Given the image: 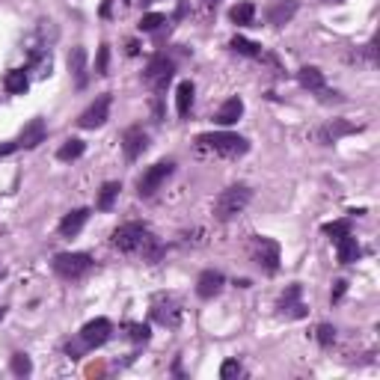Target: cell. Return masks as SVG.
<instances>
[{
  "label": "cell",
  "mask_w": 380,
  "mask_h": 380,
  "mask_svg": "<svg viewBox=\"0 0 380 380\" xmlns=\"http://www.w3.org/2000/svg\"><path fill=\"white\" fill-rule=\"evenodd\" d=\"M110 102H113V98H110L107 93L104 95H98L93 104H89L84 113H81V119H77V125L81 128H86V131H93V128H102L104 122H107V116H110Z\"/></svg>",
  "instance_id": "obj_9"
},
{
  "label": "cell",
  "mask_w": 380,
  "mask_h": 380,
  "mask_svg": "<svg viewBox=\"0 0 380 380\" xmlns=\"http://www.w3.org/2000/svg\"><path fill=\"white\" fill-rule=\"evenodd\" d=\"M348 232H351V223L348 220H336V223H327V226H324V235H330L333 241L342 238V235H348Z\"/></svg>",
  "instance_id": "obj_31"
},
{
  "label": "cell",
  "mask_w": 380,
  "mask_h": 380,
  "mask_svg": "<svg viewBox=\"0 0 380 380\" xmlns=\"http://www.w3.org/2000/svg\"><path fill=\"white\" fill-rule=\"evenodd\" d=\"M3 86H6V93H9V95H24V93H27V86H30V77H27L24 69H13V72H6Z\"/></svg>",
  "instance_id": "obj_22"
},
{
  "label": "cell",
  "mask_w": 380,
  "mask_h": 380,
  "mask_svg": "<svg viewBox=\"0 0 380 380\" xmlns=\"http://www.w3.org/2000/svg\"><path fill=\"white\" fill-rule=\"evenodd\" d=\"M229 18L235 21L238 27H250L255 21V3H250V0H244V3H235L229 9Z\"/></svg>",
  "instance_id": "obj_24"
},
{
  "label": "cell",
  "mask_w": 380,
  "mask_h": 380,
  "mask_svg": "<svg viewBox=\"0 0 380 380\" xmlns=\"http://www.w3.org/2000/svg\"><path fill=\"white\" fill-rule=\"evenodd\" d=\"M42 140H45V122L33 119V122H27V128L21 131V137L15 140V146L18 149H36Z\"/></svg>",
  "instance_id": "obj_15"
},
{
  "label": "cell",
  "mask_w": 380,
  "mask_h": 380,
  "mask_svg": "<svg viewBox=\"0 0 380 380\" xmlns=\"http://www.w3.org/2000/svg\"><path fill=\"white\" fill-rule=\"evenodd\" d=\"M84 152H86V143H84V140H74V137H72V140H65L63 146L57 149V158H60L63 164H69V161H77V158H81Z\"/></svg>",
  "instance_id": "obj_26"
},
{
  "label": "cell",
  "mask_w": 380,
  "mask_h": 380,
  "mask_svg": "<svg viewBox=\"0 0 380 380\" xmlns=\"http://www.w3.org/2000/svg\"><path fill=\"white\" fill-rule=\"evenodd\" d=\"M128 336L134 339V342H149V336H152V330H149V324H128Z\"/></svg>",
  "instance_id": "obj_33"
},
{
  "label": "cell",
  "mask_w": 380,
  "mask_h": 380,
  "mask_svg": "<svg viewBox=\"0 0 380 380\" xmlns=\"http://www.w3.org/2000/svg\"><path fill=\"white\" fill-rule=\"evenodd\" d=\"M193 84L190 81H182L175 89V110H178V116H187L190 113V107H193Z\"/></svg>",
  "instance_id": "obj_23"
},
{
  "label": "cell",
  "mask_w": 380,
  "mask_h": 380,
  "mask_svg": "<svg viewBox=\"0 0 380 380\" xmlns=\"http://www.w3.org/2000/svg\"><path fill=\"white\" fill-rule=\"evenodd\" d=\"M336 255H339V264H354L363 255L360 244H356V238H354L351 232L342 235V238H336Z\"/></svg>",
  "instance_id": "obj_16"
},
{
  "label": "cell",
  "mask_w": 380,
  "mask_h": 380,
  "mask_svg": "<svg viewBox=\"0 0 380 380\" xmlns=\"http://www.w3.org/2000/svg\"><path fill=\"white\" fill-rule=\"evenodd\" d=\"M241 374H244V365L238 360H226L220 365V377L223 380H232V377H241Z\"/></svg>",
  "instance_id": "obj_32"
},
{
  "label": "cell",
  "mask_w": 380,
  "mask_h": 380,
  "mask_svg": "<svg viewBox=\"0 0 380 380\" xmlns=\"http://www.w3.org/2000/svg\"><path fill=\"white\" fill-rule=\"evenodd\" d=\"M69 72L74 77V86L84 89L86 81H89V74H86V51L84 48H72V54H69Z\"/></svg>",
  "instance_id": "obj_18"
},
{
  "label": "cell",
  "mask_w": 380,
  "mask_h": 380,
  "mask_svg": "<svg viewBox=\"0 0 380 380\" xmlns=\"http://www.w3.org/2000/svg\"><path fill=\"white\" fill-rule=\"evenodd\" d=\"M110 333H113V324H110L107 318H95V321L84 324V330H81V345H84L86 351L102 348V345L110 339Z\"/></svg>",
  "instance_id": "obj_10"
},
{
  "label": "cell",
  "mask_w": 380,
  "mask_h": 380,
  "mask_svg": "<svg viewBox=\"0 0 380 380\" xmlns=\"http://www.w3.org/2000/svg\"><path fill=\"white\" fill-rule=\"evenodd\" d=\"M152 318L161 324V327H178L182 321V303L170 294H155L152 297Z\"/></svg>",
  "instance_id": "obj_7"
},
{
  "label": "cell",
  "mask_w": 380,
  "mask_h": 380,
  "mask_svg": "<svg viewBox=\"0 0 380 380\" xmlns=\"http://www.w3.org/2000/svg\"><path fill=\"white\" fill-rule=\"evenodd\" d=\"M119 190H122L119 182H107L102 190H98L95 208H98V211H110V208H113V203H116V196H119Z\"/></svg>",
  "instance_id": "obj_25"
},
{
  "label": "cell",
  "mask_w": 380,
  "mask_h": 380,
  "mask_svg": "<svg viewBox=\"0 0 380 380\" xmlns=\"http://www.w3.org/2000/svg\"><path fill=\"white\" fill-rule=\"evenodd\" d=\"M223 285H226V276H223L220 271H203L199 279H196V294L203 300H211V297H217L223 292Z\"/></svg>",
  "instance_id": "obj_12"
},
{
  "label": "cell",
  "mask_w": 380,
  "mask_h": 380,
  "mask_svg": "<svg viewBox=\"0 0 380 380\" xmlns=\"http://www.w3.org/2000/svg\"><path fill=\"white\" fill-rule=\"evenodd\" d=\"M241 113H244V102L238 95H232V98H226V102H223V107L217 110V116H214V122L217 125H235V122L241 119Z\"/></svg>",
  "instance_id": "obj_17"
},
{
  "label": "cell",
  "mask_w": 380,
  "mask_h": 380,
  "mask_svg": "<svg viewBox=\"0 0 380 380\" xmlns=\"http://www.w3.org/2000/svg\"><path fill=\"white\" fill-rule=\"evenodd\" d=\"M113 247L119 253H143V255H149L152 262L161 259L158 241L152 238V232L143 226V223H122L113 232Z\"/></svg>",
  "instance_id": "obj_1"
},
{
  "label": "cell",
  "mask_w": 380,
  "mask_h": 380,
  "mask_svg": "<svg viewBox=\"0 0 380 380\" xmlns=\"http://www.w3.org/2000/svg\"><path fill=\"white\" fill-rule=\"evenodd\" d=\"M146 149H149V134L140 125H134V128H128L125 134H122V152H125L128 161H137Z\"/></svg>",
  "instance_id": "obj_11"
},
{
  "label": "cell",
  "mask_w": 380,
  "mask_h": 380,
  "mask_svg": "<svg viewBox=\"0 0 380 380\" xmlns=\"http://www.w3.org/2000/svg\"><path fill=\"white\" fill-rule=\"evenodd\" d=\"M250 199H253V190L247 184H235L229 190H223V193L214 199V217L220 223L235 220L238 214H244V208L250 205Z\"/></svg>",
  "instance_id": "obj_3"
},
{
  "label": "cell",
  "mask_w": 380,
  "mask_h": 380,
  "mask_svg": "<svg viewBox=\"0 0 380 380\" xmlns=\"http://www.w3.org/2000/svg\"><path fill=\"white\" fill-rule=\"evenodd\" d=\"M348 134H356V125H351V122H345V119H333L330 125H324L318 131V137H321V143H336L339 137H348Z\"/></svg>",
  "instance_id": "obj_20"
},
{
  "label": "cell",
  "mask_w": 380,
  "mask_h": 380,
  "mask_svg": "<svg viewBox=\"0 0 380 380\" xmlns=\"http://www.w3.org/2000/svg\"><path fill=\"white\" fill-rule=\"evenodd\" d=\"M297 0H276V3L267 9V24H274V27H283L288 24L294 15H297Z\"/></svg>",
  "instance_id": "obj_14"
},
{
  "label": "cell",
  "mask_w": 380,
  "mask_h": 380,
  "mask_svg": "<svg viewBox=\"0 0 380 380\" xmlns=\"http://www.w3.org/2000/svg\"><path fill=\"white\" fill-rule=\"evenodd\" d=\"M9 368H13V374L15 377H27L33 372V363H30V356L27 354H15L13 356V363H9Z\"/></svg>",
  "instance_id": "obj_28"
},
{
  "label": "cell",
  "mask_w": 380,
  "mask_h": 380,
  "mask_svg": "<svg viewBox=\"0 0 380 380\" xmlns=\"http://www.w3.org/2000/svg\"><path fill=\"white\" fill-rule=\"evenodd\" d=\"M208 3H217V0H208Z\"/></svg>",
  "instance_id": "obj_37"
},
{
  "label": "cell",
  "mask_w": 380,
  "mask_h": 380,
  "mask_svg": "<svg viewBox=\"0 0 380 380\" xmlns=\"http://www.w3.org/2000/svg\"><path fill=\"white\" fill-rule=\"evenodd\" d=\"M250 250H253L255 264H259L264 274H276V271H279V244H276L274 238L255 235L253 244H250Z\"/></svg>",
  "instance_id": "obj_5"
},
{
  "label": "cell",
  "mask_w": 380,
  "mask_h": 380,
  "mask_svg": "<svg viewBox=\"0 0 380 380\" xmlns=\"http://www.w3.org/2000/svg\"><path fill=\"white\" fill-rule=\"evenodd\" d=\"M173 72H175L173 60H166L164 54H158V57L149 60L146 72H143V81H146L155 93H166V86H170V81H173Z\"/></svg>",
  "instance_id": "obj_6"
},
{
  "label": "cell",
  "mask_w": 380,
  "mask_h": 380,
  "mask_svg": "<svg viewBox=\"0 0 380 380\" xmlns=\"http://www.w3.org/2000/svg\"><path fill=\"white\" fill-rule=\"evenodd\" d=\"M345 292H348V283H345V279H339L336 288H333V294H330V300H333V303H339V300L345 297Z\"/></svg>",
  "instance_id": "obj_35"
},
{
  "label": "cell",
  "mask_w": 380,
  "mask_h": 380,
  "mask_svg": "<svg viewBox=\"0 0 380 380\" xmlns=\"http://www.w3.org/2000/svg\"><path fill=\"white\" fill-rule=\"evenodd\" d=\"M315 339L321 348H333V342H336V327H330V324H321L315 330Z\"/></svg>",
  "instance_id": "obj_30"
},
{
  "label": "cell",
  "mask_w": 380,
  "mask_h": 380,
  "mask_svg": "<svg viewBox=\"0 0 380 380\" xmlns=\"http://www.w3.org/2000/svg\"><path fill=\"white\" fill-rule=\"evenodd\" d=\"M107 60H110V48L102 45L98 48V63H95V74H107Z\"/></svg>",
  "instance_id": "obj_34"
},
{
  "label": "cell",
  "mask_w": 380,
  "mask_h": 380,
  "mask_svg": "<svg viewBox=\"0 0 380 380\" xmlns=\"http://www.w3.org/2000/svg\"><path fill=\"white\" fill-rule=\"evenodd\" d=\"M173 170H175V164H173V161H158V164H152L149 170L140 175V182H137V193H140V196H152L155 190H161V184L173 175Z\"/></svg>",
  "instance_id": "obj_8"
},
{
  "label": "cell",
  "mask_w": 380,
  "mask_h": 380,
  "mask_svg": "<svg viewBox=\"0 0 380 380\" xmlns=\"http://www.w3.org/2000/svg\"><path fill=\"white\" fill-rule=\"evenodd\" d=\"M86 220H89V211L86 208L72 211V214H65L60 220V235H63V238H74V235L86 226Z\"/></svg>",
  "instance_id": "obj_19"
},
{
  "label": "cell",
  "mask_w": 380,
  "mask_h": 380,
  "mask_svg": "<svg viewBox=\"0 0 380 380\" xmlns=\"http://www.w3.org/2000/svg\"><path fill=\"white\" fill-rule=\"evenodd\" d=\"M232 51H238V54H244V57H264V51H262V45H255V42H250V39H244V36H235L232 42Z\"/></svg>",
  "instance_id": "obj_27"
},
{
  "label": "cell",
  "mask_w": 380,
  "mask_h": 380,
  "mask_svg": "<svg viewBox=\"0 0 380 380\" xmlns=\"http://www.w3.org/2000/svg\"><path fill=\"white\" fill-rule=\"evenodd\" d=\"M196 149L199 152H211L220 158H241L250 152V143L241 134H229V131H214V134H199L196 137Z\"/></svg>",
  "instance_id": "obj_2"
},
{
  "label": "cell",
  "mask_w": 380,
  "mask_h": 380,
  "mask_svg": "<svg viewBox=\"0 0 380 380\" xmlns=\"http://www.w3.org/2000/svg\"><path fill=\"white\" fill-rule=\"evenodd\" d=\"M3 315H6V312H3V309H0V321H3Z\"/></svg>",
  "instance_id": "obj_36"
},
{
  "label": "cell",
  "mask_w": 380,
  "mask_h": 380,
  "mask_svg": "<svg viewBox=\"0 0 380 380\" xmlns=\"http://www.w3.org/2000/svg\"><path fill=\"white\" fill-rule=\"evenodd\" d=\"M279 312H283L285 318H303L306 315V306L300 303V285H288L285 294L279 297Z\"/></svg>",
  "instance_id": "obj_13"
},
{
  "label": "cell",
  "mask_w": 380,
  "mask_h": 380,
  "mask_svg": "<svg viewBox=\"0 0 380 380\" xmlns=\"http://www.w3.org/2000/svg\"><path fill=\"white\" fill-rule=\"evenodd\" d=\"M161 24H166V18L161 13H149V15H143L140 18V30L143 33H155V30H161Z\"/></svg>",
  "instance_id": "obj_29"
},
{
  "label": "cell",
  "mask_w": 380,
  "mask_h": 380,
  "mask_svg": "<svg viewBox=\"0 0 380 380\" xmlns=\"http://www.w3.org/2000/svg\"><path fill=\"white\" fill-rule=\"evenodd\" d=\"M93 259H89L86 253H60V255H54V262H51V267H54V274H57L60 279H81V276H86L89 271H93Z\"/></svg>",
  "instance_id": "obj_4"
},
{
  "label": "cell",
  "mask_w": 380,
  "mask_h": 380,
  "mask_svg": "<svg viewBox=\"0 0 380 380\" xmlns=\"http://www.w3.org/2000/svg\"><path fill=\"white\" fill-rule=\"evenodd\" d=\"M297 81L303 84L309 93H321V95H327V84H324V74L315 69V65H303V69L297 72Z\"/></svg>",
  "instance_id": "obj_21"
}]
</instances>
